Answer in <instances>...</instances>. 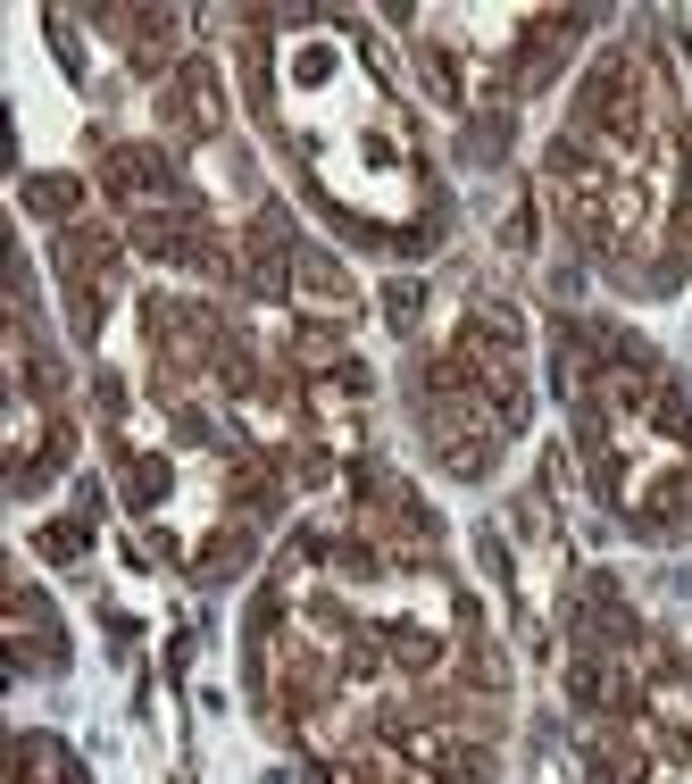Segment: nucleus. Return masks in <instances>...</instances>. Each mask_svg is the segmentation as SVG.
Instances as JSON below:
<instances>
[{
	"instance_id": "1",
	"label": "nucleus",
	"mask_w": 692,
	"mask_h": 784,
	"mask_svg": "<svg viewBox=\"0 0 692 784\" xmlns=\"http://www.w3.org/2000/svg\"><path fill=\"white\" fill-rule=\"evenodd\" d=\"M25 192H34V209H42V218H58V209H75V184H67V176H34Z\"/></svg>"
},
{
	"instance_id": "2",
	"label": "nucleus",
	"mask_w": 692,
	"mask_h": 784,
	"mask_svg": "<svg viewBox=\"0 0 692 784\" xmlns=\"http://www.w3.org/2000/svg\"><path fill=\"white\" fill-rule=\"evenodd\" d=\"M159 492H168V467H159V459L126 467V501H159Z\"/></svg>"
},
{
	"instance_id": "3",
	"label": "nucleus",
	"mask_w": 692,
	"mask_h": 784,
	"mask_svg": "<svg viewBox=\"0 0 692 784\" xmlns=\"http://www.w3.org/2000/svg\"><path fill=\"white\" fill-rule=\"evenodd\" d=\"M384 309H393V326H409V318H417V284H393V293H384Z\"/></svg>"
}]
</instances>
